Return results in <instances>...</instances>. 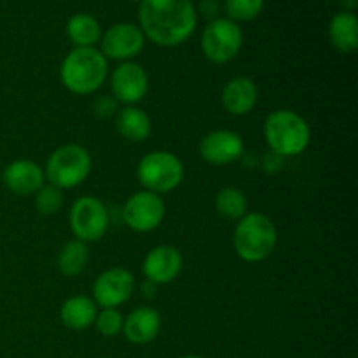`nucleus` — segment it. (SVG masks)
<instances>
[{
    "label": "nucleus",
    "mask_w": 358,
    "mask_h": 358,
    "mask_svg": "<svg viewBox=\"0 0 358 358\" xmlns=\"http://www.w3.org/2000/svg\"><path fill=\"white\" fill-rule=\"evenodd\" d=\"M138 17L143 35L163 48L185 42L198 24L191 0H140Z\"/></svg>",
    "instance_id": "1"
},
{
    "label": "nucleus",
    "mask_w": 358,
    "mask_h": 358,
    "mask_svg": "<svg viewBox=\"0 0 358 358\" xmlns=\"http://www.w3.org/2000/svg\"><path fill=\"white\" fill-rule=\"evenodd\" d=\"M107 58L94 48H76L66 55L59 69L63 86L76 94H91L107 79Z\"/></svg>",
    "instance_id": "2"
},
{
    "label": "nucleus",
    "mask_w": 358,
    "mask_h": 358,
    "mask_svg": "<svg viewBox=\"0 0 358 358\" xmlns=\"http://www.w3.org/2000/svg\"><path fill=\"white\" fill-rule=\"evenodd\" d=\"M264 136L271 152L280 154L282 157H294L308 149L311 129L303 115L280 108L266 117Z\"/></svg>",
    "instance_id": "3"
},
{
    "label": "nucleus",
    "mask_w": 358,
    "mask_h": 358,
    "mask_svg": "<svg viewBox=\"0 0 358 358\" xmlns=\"http://www.w3.org/2000/svg\"><path fill=\"white\" fill-rule=\"evenodd\" d=\"M278 241V231L268 215L247 213L236 224L233 245L236 254L247 262H261L273 254Z\"/></svg>",
    "instance_id": "4"
},
{
    "label": "nucleus",
    "mask_w": 358,
    "mask_h": 358,
    "mask_svg": "<svg viewBox=\"0 0 358 358\" xmlns=\"http://www.w3.org/2000/svg\"><path fill=\"white\" fill-rule=\"evenodd\" d=\"M91 171V156L83 145L66 143L58 147L45 163L44 175L58 189H72L83 184Z\"/></svg>",
    "instance_id": "5"
},
{
    "label": "nucleus",
    "mask_w": 358,
    "mask_h": 358,
    "mask_svg": "<svg viewBox=\"0 0 358 358\" xmlns=\"http://www.w3.org/2000/svg\"><path fill=\"white\" fill-rule=\"evenodd\" d=\"M136 177L145 191L164 194L177 189L184 180V164L175 154L154 150L142 157L136 168Z\"/></svg>",
    "instance_id": "6"
},
{
    "label": "nucleus",
    "mask_w": 358,
    "mask_h": 358,
    "mask_svg": "<svg viewBox=\"0 0 358 358\" xmlns=\"http://www.w3.org/2000/svg\"><path fill=\"white\" fill-rule=\"evenodd\" d=\"M243 45V34L238 23L227 17H215L206 24L201 35L203 55L212 63H227L234 59Z\"/></svg>",
    "instance_id": "7"
},
{
    "label": "nucleus",
    "mask_w": 358,
    "mask_h": 358,
    "mask_svg": "<svg viewBox=\"0 0 358 358\" xmlns=\"http://www.w3.org/2000/svg\"><path fill=\"white\" fill-rule=\"evenodd\" d=\"M108 227V213L103 203L93 196H83L70 210V229L76 240L98 241Z\"/></svg>",
    "instance_id": "8"
},
{
    "label": "nucleus",
    "mask_w": 358,
    "mask_h": 358,
    "mask_svg": "<svg viewBox=\"0 0 358 358\" xmlns=\"http://www.w3.org/2000/svg\"><path fill=\"white\" fill-rule=\"evenodd\" d=\"M164 201L159 194L140 191L129 196L122 206V220L129 229L136 233H149L159 227L164 219Z\"/></svg>",
    "instance_id": "9"
},
{
    "label": "nucleus",
    "mask_w": 358,
    "mask_h": 358,
    "mask_svg": "<svg viewBox=\"0 0 358 358\" xmlns=\"http://www.w3.org/2000/svg\"><path fill=\"white\" fill-rule=\"evenodd\" d=\"M135 278L124 268H112L101 273L93 285V297L98 308H117L131 297Z\"/></svg>",
    "instance_id": "10"
},
{
    "label": "nucleus",
    "mask_w": 358,
    "mask_h": 358,
    "mask_svg": "<svg viewBox=\"0 0 358 358\" xmlns=\"http://www.w3.org/2000/svg\"><path fill=\"white\" fill-rule=\"evenodd\" d=\"M145 44V35L133 23H117L101 37V55L105 58L128 62L140 55Z\"/></svg>",
    "instance_id": "11"
},
{
    "label": "nucleus",
    "mask_w": 358,
    "mask_h": 358,
    "mask_svg": "<svg viewBox=\"0 0 358 358\" xmlns=\"http://www.w3.org/2000/svg\"><path fill=\"white\" fill-rule=\"evenodd\" d=\"M243 140L229 129H217L208 133L199 143V156L213 166H226L243 156Z\"/></svg>",
    "instance_id": "12"
},
{
    "label": "nucleus",
    "mask_w": 358,
    "mask_h": 358,
    "mask_svg": "<svg viewBox=\"0 0 358 358\" xmlns=\"http://www.w3.org/2000/svg\"><path fill=\"white\" fill-rule=\"evenodd\" d=\"M112 96L126 105H135L149 91V76L135 62H124L112 73Z\"/></svg>",
    "instance_id": "13"
},
{
    "label": "nucleus",
    "mask_w": 358,
    "mask_h": 358,
    "mask_svg": "<svg viewBox=\"0 0 358 358\" xmlns=\"http://www.w3.org/2000/svg\"><path fill=\"white\" fill-rule=\"evenodd\" d=\"M143 275L147 282L154 285L170 283L180 275L182 271V255L171 245H159L154 247L143 259Z\"/></svg>",
    "instance_id": "14"
},
{
    "label": "nucleus",
    "mask_w": 358,
    "mask_h": 358,
    "mask_svg": "<svg viewBox=\"0 0 358 358\" xmlns=\"http://www.w3.org/2000/svg\"><path fill=\"white\" fill-rule=\"evenodd\" d=\"M44 170L30 159H16L2 171V182L13 194H35L44 185Z\"/></svg>",
    "instance_id": "15"
},
{
    "label": "nucleus",
    "mask_w": 358,
    "mask_h": 358,
    "mask_svg": "<svg viewBox=\"0 0 358 358\" xmlns=\"http://www.w3.org/2000/svg\"><path fill=\"white\" fill-rule=\"evenodd\" d=\"M159 313L149 306L136 308L124 318V324H122V332L133 345H147V343L154 341L156 336L159 334Z\"/></svg>",
    "instance_id": "16"
},
{
    "label": "nucleus",
    "mask_w": 358,
    "mask_h": 358,
    "mask_svg": "<svg viewBox=\"0 0 358 358\" xmlns=\"http://www.w3.org/2000/svg\"><path fill=\"white\" fill-rule=\"evenodd\" d=\"M257 86L248 77H234L224 86L222 105L229 114L245 115L254 110L257 103Z\"/></svg>",
    "instance_id": "17"
},
{
    "label": "nucleus",
    "mask_w": 358,
    "mask_h": 358,
    "mask_svg": "<svg viewBox=\"0 0 358 358\" xmlns=\"http://www.w3.org/2000/svg\"><path fill=\"white\" fill-rule=\"evenodd\" d=\"M98 306L91 297L73 296L62 304L59 318L70 331H84L96 320Z\"/></svg>",
    "instance_id": "18"
},
{
    "label": "nucleus",
    "mask_w": 358,
    "mask_h": 358,
    "mask_svg": "<svg viewBox=\"0 0 358 358\" xmlns=\"http://www.w3.org/2000/svg\"><path fill=\"white\" fill-rule=\"evenodd\" d=\"M115 128H117L119 135L124 136L129 142H143L150 135L152 124H150V117L142 108L128 105L117 112Z\"/></svg>",
    "instance_id": "19"
},
{
    "label": "nucleus",
    "mask_w": 358,
    "mask_h": 358,
    "mask_svg": "<svg viewBox=\"0 0 358 358\" xmlns=\"http://www.w3.org/2000/svg\"><path fill=\"white\" fill-rule=\"evenodd\" d=\"M332 45L341 52H353L358 45V20L350 10L336 14L329 27Z\"/></svg>",
    "instance_id": "20"
},
{
    "label": "nucleus",
    "mask_w": 358,
    "mask_h": 358,
    "mask_svg": "<svg viewBox=\"0 0 358 358\" xmlns=\"http://www.w3.org/2000/svg\"><path fill=\"white\" fill-rule=\"evenodd\" d=\"M66 35L76 48H93L101 37V28L91 14H73L66 23Z\"/></svg>",
    "instance_id": "21"
},
{
    "label": "nucleus",
    "mask_w": 358,
    "mask_h": 358,
    "mask_svg": "<svg viewBox=\"0 0 358 358\" xmlns=\"http://www.w3.org/2000/svg\"><path fill=\"white\" fill-rule=\"evenodd\" d=\"M87 261H90V250L87 245L80 240H72L58 254V269L66 278L80 275L86 269Z\"/></svg>",
    "instance_id": "22"
},
{
    "label": "nucleus",
    "mask_w": 358,
    "mask_h": 358,
    "mask_svg": "<svg viewBox=\"0 0 358 358\" xmlns=\"http://www.w3.org/2000/svg\"><path fill=\"white\" fill-rule=\"evenodd\" d=\"M248 201L243 191L236 187H226L217 192L215 196V210L220 217L226 220H240L247 215Z\"/></svg>",
    "instance_id": "23"
},
{
    "label": "nucleus",
    "mask_w": 358,
    "mask_h": 358,
    "mask_svg": "<svg viewBox=\"0 0 358 358\" xmlns=\"http://www.w3.org/2000/svg\"><path fill=\"white\" fill-rule=\"evenodd\" d=\"M227 20L231 21H250L261 14L264 0H226L224 3Z\"/></svg>",
    "instance_id": "24"
},
{
    "label": "nucleus",
    "mask_w": 358,
    "mask_h": 358,
    "mask_svg": "<svg viewBox=\"0 0 358 358\" xmlns=\"http://www.w3.org/2000/svg\"><path fill=\"white\" fill-rule=\"evenodd\" d=\"M63 205V192L62 189L55 187V185H42L37 192H35V206L44 215H52V213L59 212Z\"/></svg>",
    "instance_id": "25"
},
{
    "label": "nucleus",
    "mask_w": 358,
    "mask_h": 358,
    "mask_svg": "<svg viewBox=\"0 0 358 358\" xmlns=\"http://www.w3.org/2000/svg\"><path fill=\"white\" fill-rule=\"evenodd\" d=\"M122 324H124V317H122L117 308H105L96 315V320H94L98 332L105 338L117 336L122 331Z\"/></svg>",
    "instance_id": "26"
},
{
    "label": "nucleus",
    "mask_w": 358,
    "mask_h": 358,
    "mask_svg": "<svg viewBox=\"0 0 358 358\" xmlns=\"http://www.w3.org/2000/svg\"><path fill=\"white\" fill-rule=\"evenodd\" d=\"M117 112V100L112 96H100L94 103V114L101 119H107Z\"/></svg>",
    "instance_id": "27"
},
{
    "label": "nucleus",
    "mask_w": 358,
    "mask_h": 358,
    "mask_svg": "<svg viewBox=\"0 0 358 358\" xmlns=\"http://www.w3.org/2000/svg\"><path fill=\"white\" fill-rule=\"evenodd\" d=\"M283 159H285V157H282L280 154L271 152V150H269V152L264 156V159H262V163H264L266 171H269V173H275V171L282 170Z\"/></svg>",
    "instance_id": "28"
},
{
    "label": "nucleus",
    "mask_w": 358,
    "mask_h": 358,
    "mask_svg": "<svg viewBox=\"0 0 358 358\" xmlns=\"http://www.w3.org/2000/svg\"><path fill=\"white\" fill-rule=\"evenodd\" d=\"M201 13L205 14V16L210 17V21L215 20L217 13H219V3H217V0H203L201 2Z\"/></svg>",
    "instance_id": "29"
},
{
    "label": "nucleus",
    "mask_w": 358,
    "mask_h": 358,
    "mask_svg": "<svg viewBox=\"0 0 358 358\" xmlns=\"http://www.w3.org/2000/svg\"><path fill=\"white\" fill-rule=\"evenodd\" d=\"M341 2L345 3L346 9H350V13H352V10L357 7V0H341Z\"/></svg>",
    "instance_id": "30"
},
{
    "label": "nucleus",
    "mask_w": 358,
    "mask_h": 358,
    "mask_svg": "<svg viewBox=\"0 0 358 358\" xmlns=\"http://www.w3.org/2000/svg\"><path fill=\"white\" fill-rule=\"evenodd\" d=\"M182 358H201V357H194V355H187V357H182Z\"/></svg>",
    "instance_id": "31"
}]
</instances>
